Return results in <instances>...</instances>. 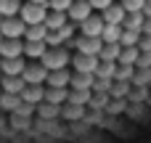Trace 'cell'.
<instances>
[{"label":"cell","mask_w":151,"mask_h":143,"mask_svg":"<svg viewBox=\"0 0 151 143\" xmlns=\"http://www.w3.org/2000/svg\"><path fill=\"white\" fill-rule=\"evenodd\" d=\"M69 66L74 72H85V74H93L96 66H98V56H88V53H74L69 58Z\"/></svg>","instance_id":"obj_5"},{"label":"cell","mask_w":151,"mask_h":143,"mask_svg":"<svg viewBox=\"0 0 151 143\" xmlns=\"http://www.w3.org/2000/svg\"><path fill=\"white\" fill-rule=\"evenodd\" d=\"M101 19H104V24H122L125 21V8L119 3H111L101 11Z\"/></svg>","instance_id":"obj_11"},{"label":"cell","mask_w":151,"mask_h":143,"mask_svg":"<svg viewBox=\"0 0 151 143\" xmlns=\"http://www.w3.org/2000/svg\"><path fill=\"white\" fill-rule=\"evenodd\" d=\"M119 42H104L101 45V50L96 53L98 56V61H117V56H119Z\"/></svg>","instance_id":"obj_19"},{"label":"cell","mask_w":151,"mask_h":143,"mask_svg":"<svg viewBox=\"0 0 151 143\" xmlns=\"http://www.w3.org/2000/svg\"><path fill=\"white\" fill-rule=\"evenodd\" d=\"M45 13H48V5H42V3H21V8H19V19L24 21V24H40L42 19H45Z\"/></svg>","instance_id":"obj_2"},{"label":"cell","mask_w":151,"mask_h":143,"mask_svg":"<svg viewBox=\"0 0 151 143\" xmlns=\"http://www.w3.org/2000/svg\"><path fill=\"white\" fill-rule=\"evenodd\" d=\"M45 32H48V27H45L42 21H40V24H27V27H24V40H42Z\"/></svg>","instance_id":"obj_22"},{"label":"cell","mask_w":151,"mask_h":143,"mask_svg":"<svg viewBox=\"0 0 151 143\" xmlns=\"http://www.w3.org/2000/svg\"><path fill=\"white\" fill-rule=\"evenodd\" d=\"M133 74H135L133 64H117V69H114V80H119V82H130Z\"/></svg>","instance_id":"obj_25"},{"label":"cell","mask_w":151,"mask_h":143,"mask_svg":"<svg viewBox=\"0 0 151 143\" xmlns=\"http://www.w3.org/2000/svg\"><path fill=\"white\" fill-rule=\"evenodd\" d=\"M45 74H48V69H45L40 61L24 64V69H21V80H24V85H45Z\"/></svg>","instance_id":"obj_3"},{"label":"cell","mask_w":151,"mask_h":143,"mask_svg":"<svg viewBox=\"0 0 151 143\" xmlns=\"http://www.w3.org/2000/svg\"><path fill=\"white\" fill-rule=\"evenodd\" d=\"M64 109H58V114L66 119V122H80L82 117H85V106H77V103H61Z\"/></svg>","instance_id":"obj_16"},{"label":"cell","mask_w":151,"mask_h":143,"mask_svg":"<svg viewBox=\"0 0 151 143\" xmlns=\"http://www.w3.org/2000/svg\"><path fill=\"white\" fill-rule=\"evenodd\" d=\"M114 69H117V61H98L93 77H109V80H114Z\"/></svg>","instance_id":"obj_24"},{"label":"cell","mask_w":151,"mask_h":143,"mask_svg":"<svg viewBox=\"0 0 151 143\" xmlns=\"http://www.w3.org/2000/svg\"><path fill=\"white\" fill-rule=\"evenodd\" d=\"M119 32H122V24H104L98 37H101V42H117Z\"/></svg>","instance_id":"obj_20"},{"label":"cell","mask_w":151,"mask_h":143,"mask_svg":"<svg viewBox=\"0 0 151 143\" xmlns=\"http://www.w3.org/2000/svg\"><path fill=\"white\" fill-rule=\"evenodd\" d=\"M93 13V8H90V3L88 0H72V5L66 8V19L69 21H74V24H80L85 16H90Z\"/></svg>","instance_id":"obj_8"},{"label":"cell","mask_w":151,"mask_h":143,"mask_svg":"<svg viewBox=\"0 0 151 143\" xmlns=\"http://www.w3.org/2000/svg\"><path fill=\"white\" fill-rule=\"evenodd\" d=\"M0 93H3V90H0Z\"/></svg>","instance_id":"obj_33"},{"label":"cell","mask_w":151,"mask_h":143,"mask_svg":"<svg viewBox=\"0 0 151 143\" xmlns=\"http://www.w3.org/2000/svg\"><path fill=\"white\" fill-rule=\"evenodd\" d=\"M69 5H72V0H48V8H50V11H64V13H66Z\"/></svg>","instance_id":"obj_30"},{"label":"cell","mask_w":151,"mask_h":143,"mask_svg":"<svg viewBox=\"0 0 151 143\" xmlns=\"http://www.w3.org/2000/svg\"><path fill=\"white\" fill-rule=\"evenodd\" d=\"M90 101V90H66V103H77V106H88Z\"/></svg>","instance_id":"obj_23"},{"label":"cell","mask_w":151,"mask_h":143,"mask_svg":"<svg viewBox=\"0 0 151 143\" xmlns=\"http://www.w3.org/2000/svg\"><path fill=\"white\" fill-rule=\"evenodd\" d=\"M101 27H104V19H101V13H90V16H85L80 24H77V29H80V34H88V37H98L101 34Z\"/></svg>","instance_id":"obj_6"},{"label":"cell","mask_w":151,"mask_h":143,"mask_svg":"<svg viewBox=\"0 0 151 143\" xmlns=\"http://www.w3.org/2000/svg\"><path fill=\"white\" fill-rule=\"evenodd\" d=\"M143 3H146V0H122L119 5L125 8V13H130V11H141V8H143Z\"/></svg>","instance_id":"obj_29"},{"label":"cell","mask_w":151,"mask_h":143,"mask_svg":"<svg viewBox=\"0 0 151 143\" xmlns=\"http://www.w3.org/2000/svg\"><path fill=\"white\" fill-rule=\"evenodd\" d=\"M21 40H24V37H21ZM45 48H48V45H45L42 40H24V50H21V56H24V58L37 61V58L45 53Z\"/></svg>","instance_id":"obj_13"},{"label":"cell","mask_w":151,"mask_h":143,"mask_svg":"<svg viewBox=\"0 0 151 143\" xmlns=\"http://www.w3.org/2000/svg\"><path fill=\"white\" fill-rule=\"evenodd\" d=\"M21 8V0H0V19L3 16H16Z\"/></svg>","instance_id":"obj_27"},{"label":"cell","mask_w":151,"mask_h":143,"mask_svg":"<svg viewBox=\"0 0 151 143\" xmlns=\"http://www.w3.org/2000/svg\"><path fill=\"white\" fill-rule=\"evenodd\" d=\"M24 56H13V58H0V74H21L24 69Z\"/></svg>","instance_id":"obj_14"},{"label":"cell","mask_w":151,"mask_h":143,"mask_svg":"<svg viewBox=\"0 0 151 143\" xmlns=\"http://www.w3.org/2000/svg\"><path fill=\"white\" fill-rule=\"evenodd\" d=\"M29 3H42V5H48V0H29Z\"/></svg>","instance_id":"obj_32"},{"label":"cell","mask_w":151,"mask_h":143,"mask_svg":"<svg viewBox=\"0 0 151 143\" xmlns=\"http://www.w3.org/2000/svg\"><path fill=\"white\" fill-rule=\"evenodd\" d=\"M58 109H61V106L48 103V101H40V103L35 106V111H37V117H40V119H56V117H58Z\"/></svg>","instance_id":"obj_21"},{"label":"cell","mask_w":151,"mask_h":143,"mask_svg":"<svg viewBox=\"0 0 151 143\" xmlns=\"http://www.w3.org/2000/svg\"><path fill=\"white\" fill-rule=\"evenodd\" d=\"M21 50H24V40L21 37H0V58L21 56Z\"/></svg>","instance_id":"obj_7"},{"label":"cell","mask_w":151,"mask_h":143,"mask_svg":"<svg viewBox=\"0 0 151 143\" xmlns=\"http://www.w3.org/2000/svg\"><path fill=\"white\" fill-rule=\"evenodd\" d=\"M111 82H114V80H109V77H93V85H90V90H93V93H109Z\"/></svg>","instance_id":"obj_28"},{"label":"cell","mask_w":151,"mask_h":143,"mask_svg":"<svg viewBox=\"0 0 151 143\" xmlns=\"http://www.w3.org/2000/svg\"><path fill=\"white\" fill-rule=\"evenodd\" d=\"M69 66L66 69H50L45 74V85L48 88H69Z\"/></svg>","instance_id":"obj_9"},{"label":"cell","mask_w":151,"mask_h":143,"mask_svg":"<svg viewBox=\"0 0 151 143\" xmlns=\"http://www.w3.org/2000/svg\"><path fill=\"white\" fill-rule=\"evenodd\" d=\"M42 93H45V85H24V88H21V93H19V98H21L24 103L37 106V103L42 101Z\"/></svg>","instance_id":"obj_10"},{"label":"cell","mask_w":151,"mask_h":143,"mask_svg":"<svg viewBox=\"0 0 151 143\" xmlns=\"http://www.w3.org/2000/svg\"><path fill=\"white\" fill-rule=\"evenodd\" d=\"M93 85V74H85V72H72L69 74V88L72 90H90Z\"/></svg>","instance_id":"obj_15"},{"label":"cell","mask_w":151,"mask_h":143,"mask_svg":"<svg viewBox=\"0 0 151 143\" xmlns=\"http://www.w3.org/2000/svg\"><path fill=\"white\" fill-rule=\"evenodd\" d=\"M69 19H66V13L64 11H50L48 8V13H45V19H42V24L48 27V29H58V27H64Z\"/></svg>","instance_id":"obj_17"},{"label":"cell","mask_w":151,"mask_h":143,"mask_svg":"<svg viewBox=\"0 0 151 143\" xmlns=\"http://www.w3.org/2000/svg\"><path fill=\"white\" fill-rule=\"evenodd\" d=\"M21 88H24V80H21V74H0V90L3 93H21Z\"/></svg>","instance_id":"obj_12"},{"label":"cell","mask_w":151,"mask_h":143,"mask_svg":"<svg viewBox=\"0 0 151 143\" xmlns=\"http://www.w3.org/2000/svg\"><path fill=\"white\" fill-rule=\"evenodd\" d=\"M24 21L19 16H3L0 19V37H24Z\"/></svg>","instance_id":"obj_4"},{"label":"cell","mask_w":151,"mask_h":143,"mask_svg":"<svg viewBox=\"0 0 151 143\" xmlns=\"http://www.w3.org/2000/svg\"><path fill=\"white\" fill-rule=\"evenodd\" d=\"M88 3H90V8H93L96 13H101V11H104L106 5H111L114 0H88Z\"/></svg>","instance_id":"obj_31"},{"label":"cell","mask_w":151,"mask_h":143,"mask_svg":"<svg viewBox=\"0 0 151 143\" xmlns=\"http://www.w3.org/2000/svg\"><path fill=\"white\" fill-rule=\"evenodd\" d=\"M66 90H69V88H48V85H45L42 101H48V103H56V106H61V103L66 101Z\"/></svg>","instance_id":"obj_18"},{"label":"cell","mask_w":151,"mask_h":143,"mask_svg":"<svg viewBox=\"0 0 151 143\" xmlns=\"http://www.w3.org/2000/svg\"><path fill=\"white\" fill-rule=\"evenodd\" d=\"M19 103H21V98L16 93H0V109L3 111H13Z\"/></svg>","instance_id":"obj_26"},{"label":"cell","mask_w":151,"mask_h":143,"mask_svg":"<svg viewBox=\"0 0 151 143\" xmlns=\"http://www.w3.org/2000/svg\"><path fill=\"white\" fill-rule=\"evenodd\" d=\"M69 58H72L69 48L56 45V48H45V53H42L37 61H40V64L50 72V69H66V66H69Z\"/></svg>","instance_id":"obj_1"}]
</instances>
